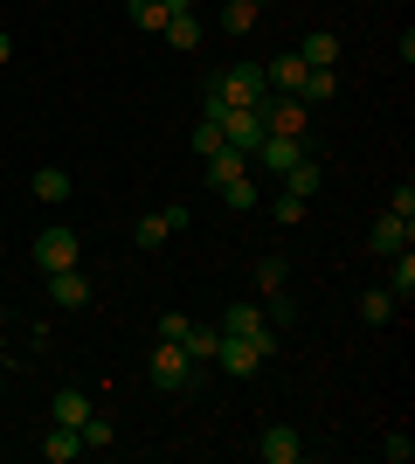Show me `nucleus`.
<instances>
[{
  "label": "nucleus",
  "instance_id": "a211bd4d",
  "mask_svg": "<svg viewBox=\"0 0 415 464\" xmlns=\"http://www.w3.org/2000/svg\"><path fill=\"white\" fill-rule=\"evenodd\" d=\"M174 7H180V0H132V28H146V35H159Z\"/></svg>",
  "mask_w": 415,
  "mask_h": 464
},
{
  "label": "nucleus",
  "instance_id": "2eb2a0df",
  "mask_svg": "<svg viewBox=\"0 0 415 464\" xmlns=\"http://www.w3.org/2000/svg\"><path fill=\"white\" fill-rule=\"evenodd\" d=\"M49 416H56V423H70V430H77L83 416H90V395H83V388H56V402H49Z\"/></svg>",
  "mask_w": 415,
  "mask_h": 464
},
{
  "label": "nucleus",
  "instance_id": "a878e982",
  "mask_svg": "<svg viewBox=\"0 0 415 464\" xmlns=\"http://www.w3.org/2000/svg\"><path fill=\"white\" fill-rule=\"evenodd\" d=\"M381 458H388V464H409L415 458V437H409V430H395V437L381 444Z\"/></svg>",
  "mask_w": 415,
  "mask_h": 464
},
{
  "label": "nucleus",
  "instance_id": "1a4fd4ad",
  "mask_svg": "<svg viewBox=\"0 0 415 464\" xmlns=\"http://www.w3.org/2000/svg\"><path fill=\"white\" fill-rule=\"evenodd\" d=\"M49 305H62V312H83L90 305V277L70 264V271H49Z\"/></svg>",
  "mask_w": 415,
  "mask_h": 464
},
{
  "label": "nucleus",
  "instance_id": "5701e85b",
  "mask_svg": "<svg viewBox=\"0 0 415 464\" xmlns=\"http://www.w3.org/2000/svg\"><path fill=\"white\" fill-rule=\"evenodd\" d=\"M360 319H367V326H388V319H395V298H388V291H367V298H360Z\"/></svg>",
  "mask_w": 415,
  "mask_h": 464
},
{
  "label": "nucleus",
  "instance_id": "4be33fe9",
  "mask_svg": "<svg viewBox=\"0 0 415 464\" xmlns=\"http://www.w3.org/2000/svg\"><path fill=\"white\" fill-rule=\"evenodd\" d=\"M35 201H70V174H62V167H42L35 174Z\"/></svg>",
  "mask_w": 415,
  "mask_h": 464
},
{
  "label": "nucleus",
  "instance_id": "aec40b11",
  "mask_svg": "<svg viewBox=\"0 0 415 464\" xmlns=\"http://www.w3.org/2000/svg\"><path fill=\"white\" fill-rule=\"evenodd\" d=\"M257 0H229V7H222V28H229V35H250V28H257Z\"/></svg>",
  "mask_w": 415,
  "mask_h": 464
},
{
  "label": "nucleus",
  "instance_id": "b1692460",
  "mask_svg": "<svg viewBox=\"0 0 415 464\" xmlns=\"http://www.w3.org/2000/svg\"><path fill=\"white\" fill-rule=\"evenodd\" d=\"M263 319H270L277 333L291 326V285H284V291H263Z\"/></svg>",
  "mask_w": 415,
  "mask_h": 464
},
{
  "label": "nucleus",
  "instance_id": "9d476101",
  "mask_svg": "<svg viewBox=\"0 0 415 464\" xmlns=\"http://www.w3.org/2000/svg\"><path fill=\"white\" fill-rule=\"evenodd\" d=\"M159 35L174 42L180 56H194V49H201V14H194V7H187V0H180L174 14H166V28H159Z\"/></svg>",
  "mask_w": 415,
  "mask_h": 464
},
{
  "label": "nucleus",
  "instance_id": "f03ea898",
  "mask_svg": "<svg viewBox=\"0 0 415 464\" xmlns=\"http://www.w3.org/2000/svg\"><path fill=\"white\" fill-rule=\"evenodd\" d=\"M222 333H236V340H257V347H263V361L277 353V326L263 319V305H257V298H236V305H229V319H222Z\"/></svg>",
  "mask_w": 415,
  "mask_h": 464
},
{
  "label": "nucleus",
  "instance_id": "6e6552de",
  "mask_svg": "<svg viewBox=\"0 0 415 464\" xmlns=\"http://www.w3.org/2000/svg\"><path fill=\"white\" fill-rule=\"evenodd\" d=\"M409 243H415V222H409V215H395V208L381 215L374 236H367V250H374V256H395V250H409Z\"/></svg>",
  "mask_w": 415,
  "mask_h": 464
},
{
  "label": "nucleus",
  "instance_id": "0eeeda50",
  "mask_svg": "<svg viewBox=\"0 0 415 464\" xmlns=\"http://www.w3.org/2000/svg\"><path fill=\"white\" fill-rule=\"evenodd\" d=\"M180 222H187V208H153V215H138V222H132V243H138V250H159Z\"/></svg>",
  "mask_w": 415,
  "mask_h": 464
},
{
  "label": "nucleus",
  "instance_id": "393cba45",
  "mask_svg": "<svg viewBox=\"0 0 415 464\" xmlns=\"http://www.w3.org/2000/svg\"><path fill=\"white\" fill-rule=\"evenodd\" d=\"M284 285H291L284 256H263V264H257V291H284Z\"/></svg>",
  "mask_w": 415,
  "mask_h": 464
},
{
  "label": "nucleus",
  "instance_id": "423d86ee",
  "mask_svg": "<svg viewBox=\"0 0 415 464\" xmlns=\"http://www.w3.org/2000/svg\"><path fill=\"white\" fill-rule=\"evenodd\" d=\"M257 458H263V464H297V458H305V437H297L291 423H270V430L257 437Z\"/></svg>",
  "mask_w": 415,
  "mask_h": 464
},
{
  "label": "nucleus",
  "instance_id": "39448f33",
  "mask_svg": "<svg viewBox=\"0 0 415 464\" xmlns=\"http://www.w3.org/2000/svg\"><path fill=\"white\" fill-rule=\"evenodd\" d=\"M215 368H222V374H236V382H250V374L263 368V347H257V340H236V333H222V340H215Z\"/></svg>",
  "mask_w": 415,
  "mask_h": 464
},
{
  "label": "nucleus",
  "instance_id": "412c9836",
  "mask_svg": "<svg viewBox=\"0 0 415 464\" xmlns=\"http://www.w3.org/2000/svg\"><path fill=\"white\" fill-rule=\"evenodd\" d=\"M187 146H194V153L208 160V153H222L229 139H222V125H215V118H194V132H187Z\"/></svg>",
  "mask_w": 415,
  "mask_h": 464
},
{
  "label": "nucleus",
  "instance_id": "f8f14e48",
  "mask_svg": "<svg viewBox=\"0 0 415 464\" xmlns=\"http://www.w3.org/2000/svg\"><path fill=\"white\" fill-rule=\"evenodd\" d=\"M42 458H49V464H77V458H83V437H77L70 423H56L49 437H42Z\"/></svg>",
  "mask_w": 415,
  "mask_h": 464
},
{
  "label": "nucleus",
  "instance_id": "dca6fc26",
  "mask_svg": "<svg viewBox=\"0 0 415 464\" xmlns=\"http://www.w3.org/2000/svg\"><path fill=\"white\" fill-rule=\"evenodd\" d=\"M236 174H250V153H242V146H222V153H208V180H236Z\"/></svg>",
  "mask_w": 415,
  "mask_h": 464
},
{
  "label": "nucleus",
  "instance_id": "20e7f679",
  "mask_svg": "<svg viewBox=\"0 0 415 464\" xmlns=\"http://www.w3.org/2000/svg\"><path fill=\"white\" fill-rule=\"evenodd\" d=\"M153 382L174 388V395H180V388H194V361H187L180 340H159V347H153Z\"/></svg>",
  "mask_w": 415,
  "mask_h": 464
},
{
  "label": "nucleus",
  "instance_id": "f3484780",
  "mask_svg": "<svg viewBox=\"0 0 415 464\" xmlns=\"http://www.w3.org/2000/svg\"><path fill=\"white\" fill-rule=\"evenodd\" d=\"M318 180H325V167H318L312 153L297 160V167H284V188H291V194H305V201H312V194H318Z\"/></svg>",
  "mask_w": 415,
  "mask_h": 464
},
{
  "label": "nucleus",
  "instance_id": "4468645a",
  "mask_svg": "<svg viewBox=\"0 0 415 464\" xmlns=\"http://www.w3.org/2000/svg\"><path fill=\"white\" fill-rule=\"evenodd\" d=\"M263 83H270V91H284V97H297V83H305V63H297V56L263 63Z\"/></svg>",
  "mask_w": 415,
  "mask_h": 464
},
{
  "label": "nucleus",
  "instance_id": "c85d7f7f",
  "mask_svg": "<svg viewBox=\"0 0 415 464\" xmlns=\"http://www.w3.org/2000/svg\"><path fill=\"white\" fill-rule=\"evenodd\" d=\"M0 388H7V368H0Z\"/></svg>",
  "mask_w": 415,
  "mask_h": 464
},
{
  "label": "nucleus",
  "instance_id": "7ed1b4c3",
  "mask_svg": "<svg viewBox=\"0 0 415 464\" xmlns=\"http://www.w3.org/2000/svg\"><path fill=\"white\" fill-rule=\"evenodd\" d=\"M77 256H83V243H77L70 222H49V229L35 236V264H42V271H70Z\"/></svg>",
  "mask_w": 415,
  "mask_h": 464
},
{
  "label": "nucleus",
  "instance_id": "f257e3e1",
  "mask_svg": "<svg viewBox=\"0 0 415 464\" xmlns=\"http://www.w3.org/2000/svg\"><path fill=\"white\" fill-rule=\"evenodd\" d=\"M208 91H215L222 104H236V111H257L263 97H270V83H263V63H236V70H222Z\"/></svg>",
  "mask_w": 415,
  "mask_h": 464
},
{
  "label": "nucleus",
  "instance_id": "bb28decb",
  "mask_svg": "<svg viewBox=\"0 0 415 464\" xmlns=\"http://www.w3.org/2000/svg\"><path fill=\"white\" fill-rule=\"evenodd\" d=\"M277 222H305V194H291V188H284V194H277Z\"/></svg>",
  "mask_w": 415,
  "mask_h": 464
},
{
  "label": "nucleus",
  "instance_id": "6ab92c4d",
  "mask_svg": "<svg viewBox=\"0 0 415 464\" xmlns=\"http://www.w3.org/2000/svg\"><path fill=\"white\" fill-rule=\"evenodd\" d=\"M222 201H229V208H236V215H250V208H257V180H250V174H236V180H222Z\"/></svg>",
  "mask_w": 415,
  "mask_h": 464
},
{
  "label": "nucleus",
  "instance_id": "9b49d317",
  "mask_svg": "<svg viewBox=\"0 0 415 464\" xmlns=\"http://www.w3.org/2000/svg\"><path fill=\"white\" fill-rule=\"evenodd\" d=\"M297 63H305V70H333L339 63V35L333 28H312V35L297 42Z\"/></svg>",
  "mask_w": 415,
  "mask_h": 464
},
{
  "label": "nucleus",
  "instance_id": "ddd939ff",
  "mask_svg": "<svg viewBox=\"0 0 415 464\" xmlns=\"http://www.w3.org/2000/svg\"><path fill=\"white\" fill-rule=\"evenodd\" d=\"M215 340H222V326H194V319H187V326H180V347H187V361H215Z\"/></svg>",
  "mask_w": 415,
  "mask_h": 464
},
{
  "label": "nucleus",
  "instance_id": "cd10ccee",
  "mask_svg": "<svg viewBox=\"0 0 415 464\" xmlns=\"http://www.w3.org/2000/svg\"><path fill=\"white\" fill-rule=\"evenodd\" d=\"M7 63H14V42H7V35H0V70H7Z\"/></svg>",
  "mask_w": 415,
  "mask_h": 464
},
{
  "label": "nucleus",
  "instance_id": "c756f323",
  "mask_svg": "<svg viewBox=\"0 0 415 464\" xmlns=\"http://www.w3.org/2000/svg\"><path fill=\"white\" fill-rule=\"evenodd\" d=\"M257 7H263V0H257Z\"/></svg>",
  "mask_w": 415,
  "mask_h": 464
}]
</instances>
